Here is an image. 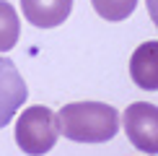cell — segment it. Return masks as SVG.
<instances>
[{"mask_svg":"<svg viewBox=\"0 0 158 156\" xmlns=\"http://www.w3.org/2000/svg\"><path fill=\"white\" fill-rule=\"evenodd\" d=\"M60 133L75 143H106L119 130V115L111 104L75 102L57 112Z\"/></svg>","mask_w":158,"mask_h":156,"instance_id":"6da1fadb","label":"cell"},{"mask_svg":"<svg viewBox=\"0 0 158 156\" xmlns=\"http://www.w3.org/2000/svg\"><path fill=\"white\" fill-rule=\"evenodd\" d=\"M60 138V120L49 107H29L16 122V143L23 154L42 156L52 151Z\"/></svg>","mask_w":158,"mask_h":156,"instance_id":"7a4b0ae2","label":"cell"},{"mask_svg":"<svg viewBox=\"0 0 158 156\" xmlns=\"http://www.w3.org/2000/svg\"><path fill=\"white\" fill-rule=\"evenodd\" d=\"M122 125L127 138L145 154H158V107L148 102H135L124 109Z\"/></svg>","mask_w":158,"mask_h":156,"instance_id":"3957f363","label":"cell"},{"mask_svg":"<svg viewBox=\"0 0 158 156\" xmlns=\"http://www.w3.org/2000/svg\"><path fill=\"white\" fill-rule=\"evenodd\" d=\"M26 102V83L16 65L0 57V128H5Z\"/></svg>","mask_w":158,"mask_h":156,"instance_id":"277c9868","label":"cell"},{"mask_svg":"<svg viewBox=\"0 0 158 156\" xmlns=\"http://www.w3.org/2000/svg\"><path fill=\"white\" fill-rule=\"evenodd\" d=\"M130 76L145 91H158V42H143L130 57Z\"/></svg>","mask_w":158,"mask_h":156,"instance_id":"5b68a950","label":"cell"},{"mask_svg":"<svg viewBox=\"0 0 158 156\" xmlns=\"http://www.w3.org/2000/svg\"><path fill=\"white\" fill-rule=\"evenodd\" d=\"M23 16L39 29L60 26L73 11V0H21Z\"/></svg>","mask_w":158,"mask_h":156,"instance_id":"8992f818","label":"cell"},{"mask_svg":"<svg viewBox=\"0 0 158 156\" xmlns=\"http://www.w3.org/2000/svg\"><path fill=\"white\" fill-rule=\"evenodd\" d=\"M18 34H21V24H18L16 8L5 0H0V52H8L16 47Z\"/></svg>","mask_w":158,"mask_h":156,"instance_id":"52a82bcc","label":"cell"},{"mask_svg":"<svg viewBox=\"0 0 158 156\" xmlns=\"http://www.w3.org/2000/svg\"><path fill=\"white\" fill-rule=\"evenodd\" d=\"M91 5L104 21H124L132 16L137 0H91Z\"/></svg>","mask_w":158,"mask_h":156,"instance_id":"ba28073f","label":"cell"},{"mask_svg":"<svg viewBox=\"0 0 158 156\" xmlns=\"http://www.w3.org/2000/svg\"><path fill=\"white\" fill-rule=\"evenodd\" d=\"M148 13H150V18H153L156 29H158V0H148Z\"/></svg>","mask_w":158,"mask_h":156,"instance_id":"9c48e42d","label":"cell"}]
</instances>
